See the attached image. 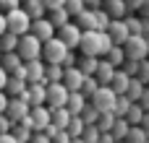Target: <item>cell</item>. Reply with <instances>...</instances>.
<instances>
[{"instance_id":"obj_1","label":"cell","mask_w":149,"mask_h":143,"mask_svg":"<svg viewBox=\"0 0 149 143\" xmlns=\"http://www.w3.org/2000/svg\"><path fill=\"white\" fill-rule=\"evenodd\" d=\"M115 47L113 36L107 31H97V29H86L84 36H81V44H79V52L81 55H89V57H107V52Z\"/></svg>"},{"instance_id":"obj_2","label":"cell","mask_w":149,"mask_h":143,"mask_svg":"<svg viewBox=\"0 0 149 143\" xmlns=\"http://www.w3.org/2000/svg\"><path fill=\"white\" fill-rule=\"evenodd\" d=\"M42 50H45V42H42L39 36H34L31 31L24 34L21 42H18V55H21L26 63H29V60H42Z\"/></svg>"},{"instance_id":"obj_3","label":"cell","mask_w":149,"mask_h":143,"mask_svg":"<svg viewBox=\"0 0 149 143\" xmlns=\"http://www.w3.org/2000/svg\"><path fill=\"white\" fill-rule=\"evenodd\" d=\"M5 16H8V31H13V34H18V36H24V34L31 31V21H34V18L24 10V5L16 8V10H8Z\"/></svg>"},{"instance_id":"obj_4","label":"cell","mask_w":149,"mask_h":143,"mask_svg":"<svg viewBox=\"0 0 149 143\" xmlns=\"http://www.w3.org/2000/svg\"><path fill=\"white\" fill-rule=\"evenodd\" d=\"M71 52V47L60 39V36H52L50 42H45V50H42V60L45 63H60L65 60V55Z\"/></svg>"},{"instance_id":"obj_5","label":"cell","mask_w":149,"mask_h":143,"mask_svg":"<svg viewBox=\"0 0 149 143\" xmlns=\"http://www.w3.org/2000/svg\"><path fill=\"white\" fill-rule=\"evenodd\" d=\"M123 47H126L128 60H147L149 57V36H144V34H131Z\"/></svg>"},{"instance_id":"obj_6","label":"cell","mask_w":149,"mask_h":143,"mask_svg":"<svg viewBox=\"0 0 149 143\" xmlns=\"http://www.w3.org/2000/svg\"><path fill=\"white\" fill-rule=\"evenodd\" d=\"M34 133L37 130H45L50 122H52V109L47 107V104H39V107H31V112H29V117L24 120Z\"/></svg>"},{"instance_id":"obj_7","label":"cell","mask_w":149,"mask_h":143,"mask_svg":"<svg viewBox=\"0 0 149 143\" xmlns=\"http://www.w3.org/2000/svg\"><path fill=\"white\" fill-rule=\"evenodd\" d=\"M100 112H107V109H115V102H118V94H115V89L113 86H100L97 89V94L89 99Z\"/></svg>"},{"instance_id":"obj_8","label":"cell","mask_w":149,"mask_h":143,"mask_svg":"<svg viewBox=\"0 0 149 143\" xmlns=\"http://www.w3.org/2000/svg\"><path fill=\"white\" fill-rule=\"evenodd\" d=\"M29 112H31V104H29L24 96H10V104H8L5 115L10 117L13 125H16V122H24V120L29 117Z\"/></svg>"},{"instance_id":"obj_9","label":"cell","mask_w":149,"mask_h":143,"mask_svg":"<svg viewBox=\"0 0 149 143\" xmlns=\"http://www.w3.org/2000/svg\"><path fill=\"white\" fill-rule=\"evenodd\" d=\"M58 36L71 47V50H79V44H81V36H84V29L76 23V21H68L65 26H60L58 29Z\"/></svg>"},{"instance_id":"obj_10","label":"cell","mask_w":149,"mask_h":143,"mask_svg":"<svg viewBox=\"0 0 149 143\" xmlns=\"http://www.w3.org/2000/svg\"><path fill=\"white\" fill-rule=\"evenodd\" d=\"M68 96H71V91H68V86L63 81L47 83V107H65Z\"/></svg>"},{"instance_id":"obj_11","label":"cell","mask_w":149,"mask_h":143,"mask_svg":"<svg viewBox=\"0 0 149 143\" xmlns=\"http://www.w3.org/2000/svg\"><path fill=\"white\" fill-rule=\"evenodd\" d=\"M55 31H58V26H55L50 18H34V21H31V34L39 36L42 42H50V39L55 36Z\"/></svg>"},{"instance_id":"obj_12","label":"cell","mask_w":149,"mask_h":143,"mask_svg":"<svg viewBox=\"0 0 149 143\" xmlns=\"http://www.w3.org/2000/svg\"><path fill=\"white\" fill-rule=\"evenodd\" d=\"M107 34L113 36V42H115V44H126V42H128V36H131V29H128L126 18H113V21H110Z\"/></svg>"},{"instance_id":"obj_13","label":"cell","mask_w":149,"mask_h":143,"mask_svg":"<svg viewBox=\"0 0 149 143\" xmlns=\"http://www.w3.org/2000/svg\"><path fill=\"white\" fill-rule=\"evenodd\" d=\"M24 99L31 104V107H39V104H47V83H29Z\"/></svg>"},{"instance_id":"obj_14","label":"cell","mask_w":149,"mask_h":143,"mask_svg":"<svg viewBox=\"0 0 149 143\" xmlns=\"http://www.w3.org/2000/svg\"><path fill=\"white\" fill-rule=\"evenodd\" d=\"M84 70L76 65V68H65V76H63V83L68 86V91H81V86H84Z\"/></svg>"},{"instance_id":"obj_15","label":"cell","mask_w":149,"mask_h":143,"mask_svg":"<svg viewBox=\"0 0 149 143\" xmlns=\"http://www.w3.org/2000/svg\"><path fill=\"white\" fill-rule=\"evenodd\" d=\"M115 73H118V68H115L107 57H102V60H100V68H97V73H94V76H97V81H100L102 86H110V83H113V78H115Z\"/></svg>"},{"instance_id":"obj_16","label":"cell","mask_w":149,"mask_h":143,"mask_svg":"<svg viewBox=\"0 0 149 143\" xmlns=\"http://www.w3.org/2000/svg\"><path fill=\"white\" fill-rule=\"evenodd\" d=\"M24 63H26V60H24L18 52H5V55H3V60H0V65H3L10 76H13V73H18V70L24 68Z\"/></svg>"},{"instance_id":"obj_17","label":"cell","mask_w":149,"mask_h":143,"mask_svg":"<svg viewBox=\"0 0 149 143\" xmlns=\"http://www.w3.org/2000/svg\"><path fill=\"white\" fill-rule=\"evenodd\" d=\"M131 81H134V76H128L123 68H118V73H115V78H113V89H115V94H128V86H131Z\"/></svg>"},{"instance_id":"obj_18","label":"cell","mask_w":149,"mask_h":143,"mask_svg":"<svg viewBox=\"0 0 149 143\" xmlns=\"http://www.w3.org/2000/svg\"><path fill=\"white\" fill-rule=\"evenodd\" d=\"M26 89H29V81L26 78H18V76H10L8 78V86H5L8 96H24Z\"/></svg>"},{"instance_id":"obj_19","label":"cell","mask_w":149,"mask_h":143,"mask_svg":"<svg viewBox=\"0 0 149 143\" xmlns=\"http://www.w3.org/2000/svg\"><path fill=\"white\" fill-rule=\"evenodd\" d=\"M102 8L110 13V18H126V16H128V5H126V0H105Z\"/></svg>"},{"instance_id":"obj_20","label":"cell","mask_w":149,"mask_h":143,"mask_svg":"<svg viewBox=\"0 0 149 143\" xmlns=\"http://www.w3.org/2000/svg\"><path fill=\"white\" fill-rule=\"evenodd\" d=\"M76 23L86 31V29H97V8H86L76 16Z\"/></svg>"},{"instance_id":"obj_21","label":"cell","mask_w":149,"mask_h":143,"mask_svg":"<svg viewBox=\"0 0 149 143\" xmlns=\"http://www.w3.org/2000/svg\"><path fill=\"white\" fill-rule=\"evenodd\" d=\"M89 104V99L81 94V91H71V96H68V109H71V115H81L84 112V107Z\"/></svg>"},{"instance_id":"obj_22","label":"cell","mask_w":149,"mask_h":143,"mask_svg":"<svg viewBox=\"0 0 149 143\" xmlns=\"http://www.w3.org/2000/svg\"><path fill=\"white\" fill-rule=\"evenodd\" d=\"M50 109H52V122H55L60 130H65V128H68V122L73 120L71 109H68V107H50Z\"/></svg>"},{"instance_id":"obj_23","label":"cell","mask_w":149,"mask_h":143,"mask_svg":"<svg viewBox=\"0 0 149 143\" xmlns=\"http://www.w3.org/2000/svg\"><path fill=\"white\" fill-rule=\"evenodd\" d=\"M24 10H26L31 18H45L47 5H45V0H24Z\"/></svg>"},{"instance_id":"obj_24","label":"cell","mask_w":149,"mask_h":143,"mask_svg":"<svg viewBox=\"0 0 149 143\" xmlns=\"http://www.w3.org/2000/svg\"><path fill=\"white\" fill-rule=\"evenodd\" d=\"M18 42H21V36H18V34L5 31V34L0 36V50H3V52H18Z\"/></svg>"},{"instance_id":"obj_25","label":"cell","mask_w":149,"mask_h":143,"mask_svg":"<svg viewBox=\"0 0 149 143\" xmlns=\"http://www.w3.org/2000/svg\"><path fill=\"white\" fill-rule=\"evenodd\" d=\"M107 60H110L115 68H123V65H126V60H128V55H126V47H123V44H115V47L107 52Z\"/></svg>"},{"instance_id":"obj_26","label":"cell","mask_w":149,"mask_h":143,"mask_svg":"<svg viewBox=\"0 0 149 143\" xmlns=\"http://www.w3.org/2000/svg\"><path fill=\"white\" fill-rule=\"evenodd\" d=\"M100 60H102V57H89V55H81L79 68L84 70V76H94V73H97V68H100Z\"/></svg>"},{"instance_id":"obj_27","label":"cell","mask_w":149,"mask_h":143,"mask_svg":"<svg viewBox=\"0 0 149 143\" xmlns=\"http://www.w3.org/2000/svg\"><path fill=\"white\" fill-rule=\"evenodd\" d=\"M115 120H118V115H115L113 109H107V112H100L97 125H100V130H102V133H110V130L115 128Z\"/></svg>"},{"instance_id":"obj_28","label":"cell","mask_w":149,"mask_h":143,"mask_svg":"<svg viewBox=\"0 0 149 143\" xmlns=\"http://www.w3.org/2000/svg\"><path fill=\"white\" fill-rule=\"evenodd\" d=\"M131 128H134V125H131L126 117H118V120H115V128H113L110 133H113L118 141H126V138H128V133H131Z\"/></svg>"},{"instance_id":"obj_29","label":"cell","mask_w":149,"mask_h":143,"mask_svg":"<svg viewBox=\"0 0 149 143\" xmlns=\"http://www.w3.org/2000/svg\"><path fill=\"white\" fill-rule=\"evenodd\" d=\"M10 133L18 138V143H29V141H31V135H34V130H31L26 122H16V125L10 128Z\"/></svg>"},{"instance_id":"obj_30","label":"cell","mask_w":149,"mask_h":143,"mask_svg":"<svg viewBox=\"0 0 149 143\" xmlns=\"http://www.w3.org/2000/svg\"><path fill=\"white\" fill-rule=\"evenodd\" d=\"M131 107H134V99H131L128 94H118V102H115V109H113V112H115L118 117H126Z\"/></svg>"},{"instance_id":"obj_31","label":"cell","mask_w":149,"mask_h":143,"mask_svg":"<svg viewBox=\"0 0 149 143\" xmlns=\"http://www.w3.org/2000/svg\"><path fill=\"white\" fill-rule=\"evenodd\" d=\"M65 130L71 133V138H81V135H84V130H86L84 117H81V115H73V120L68 122V128H65Z\"/></svg>"},{"instance_id":"obj_32","label":"cell","mask_w":149,"mask_h":143,"mask_svg":"<svg viewBox=\"0 0 149 143\" xmlns=\"http://www.w3.org/2000/svg\"><path fill=\"white\" fill-rule=\"evenodd\" d=\"M63 76H65V68L60 63H47V83H58L63 81Z\"/></svg>"},{"instance_id":"obj_33","label":"cell","mask_w":149,"mask_h":143,"mask_svg":"<svg viewBox=\"0 0 149 143\" xmlns=\"http://www.w3.org/2000/svg\"><path fill=\"white\" fill-rule=\"evenodd\" d=\"M144 115H147V109L139 104V102H134V107L128 109V115H126V120L131 122V125H141L144 122Z\"/></svg>"},{"instance_id":"obj_34","label":"cell","mask_w":149,"mask_h":143,"mask_svg":"<svg viewBox=\"0 0 149 143\" xmlns=\"http://www.w3.org/2000/svg\"><path fill=\"white\" fill-rule=\"evenodd\" d=\"M100 86H102V83L97 81V76H86V78H84V86H81V94H84L86 99H92V96L97 94Z\"/></svg>"},{"instance_id":"obj_35","label":"cell","mask_w":149,"mask_h":143,"mask_svg":"<svg viewBox=\"0 0 149 143\" xmlns=\"http://www.w3.org/2000/svg\"><path fill=\"white\" fill-rule=\"evenodd\" d=\"M71 18H73V16H71V13L65 10V8H58V10H50V21H52V23H55L58 29H60V26H65V23H68Z\"/></svg>"},{"instance_id":"obj_36","label":"cell","mask_w":149,"mask_h":143,"mask_svg":"<svg viewBox=\"0 0 149 143\" xmlns=\"http://www.w3.org/2000/svg\"><path fill=\"white\" fill-rule=\"evenodd\" d=\"M147 141H149V133L141 125H134L131 133H128V138H126V143H147Z\"/></svg>"},{"instance_id":"obj_37","label":"cell","mask_w":149,"mask_h":143,"mask_svg":"<svg viewBox=\"0 0 149 143\" xmlns=\"http://www.w3.org/2000/svg\"><path fill=\"white\" fill-rule=\"evenodd\" d=\"M144 91H147V83H144V81H139V78H134V81H131V86H128V96H131L134 102H139V99L144 96Z\"/></svg>"},{"instance_id":"obj_38","label":"cell","mask_w":149,"mask_h":143,"mask_svg":"<svg viewBox=\"0 0 149 143\" xmlns=\"http://www.w3.org/2000/svg\"><path fill=\"white\" fill-rule=\"evenodd\" d=\"M81 117H84V122L86 125H97V120H100V109L89 102L86 107H84V112H81Z\"/></svg>"},{"instance_id":"obj_39","label":"cell","mask_w":149,"mask_h":143,"mask_svg":"<svg viewBox=\"0 0 149 143\" xmlns=\"http://www.w3.org/2000/svg\"><path fill=\"white\" fill-rule=\"evenodd\" d=\"M84 143H100L102 138V130H100V125H86V130H84Z\"/></svg>"},{"instance_id":"obj_40","label":"cell","mask_w":149,"mask_h":143,"mask_svg":"<svg viewBox=\"0 0 149 143\" xmlns=\"http://www.w3.org/2000/svg\"><path fill=\"white\" fill-rule=\"evenodd\" d=\"M86 8H89V5H86V0H65V10H68L73 18H76L81 10H86Z\"/></svg>"},{"instance_id":"obj_41","label":"cell","mask_w":149,"mask_h":143,"mask_svg":"<svg viewBox=\"0 0 149 143\" xmlns=\"http://www.w3.org/2000/svg\"><path fill=\"white\" fill-rule=\"evenodd\" d=\"M126 23H128L131 34H141V16H126Z\"/></svg>"},{"instance_id":"obj_42","label":"cell","mask_w":149,"mask_h":143,"mask_svg":"<svg viewBox=\"0 0 149 143\" xmlns=\"http://www.w3.org/2000/svg\"><path fill=\"white\" fill-rule=\"evenodd\" d=\"M136 78H139V81H144V83L149 86V57H147V60H141V65H139V73H136Z\"/></svg>"},{"instance_id":"obj_43","label":"cell","mask_w":149,"mask_h":143,"mask_svg":"<svg viewBox=\"0 0 149 143\" xmlns=\"http://www.w3.org/2000/svg\"><path fill=\"white\" fill-rule=\"evenodd\" d=\"M139 65H141V60H126L123 70H126L128 76H134V78H136V73H139Z\"/></svg>"},{"instance_id":"obj_44","label":"cell","mask_w":149,"mask_h":143,"mask_svg":"<svg viewBox=\"0 0 149 143\" xmlns=\"http://www.w3.org/2000/svg\"><path fill=\"white\" fill-rule=\"evenodd\" d=\"M21 3H24V0H0V10H3V13L16 10V8H21Z\"/></svg>"},{"instance_id":"obj_45","label":"cell","mask_w":149,"mask_h":143,"mask_svg":"<svg viewBox=\"0 0 149 143\" xmlns=\"http://www.w3.org/2000/svg\"><path fill=\"white\" fill-rule=\"evenodd\" d=\"M73 138H71V133L68 130H58L55 135H52V143H71Z\"/></svg>"},{"instance_id":"obj_46","label":"cell","mask_w":149,"mask_h":143,"mask_svg":"<svg viewBox=\"0 0 149 143\" xmlns=\"http://www.w3.org/2000/svg\"><path fill=\"white\" fill-rule=\"evenodd\" d=\"M76 65H79V57H76V50H71L63 60V68H76Z\"/></svg>"},{"instance_id":"obj_47","label":"cell","mask_w":149,"mask_h":143,"mask_svg":"<svg viewBox=\"0 0 149 143\" xmlns=\"http://www.w3.org/2000/svg\"><path fill=\"white\" fill-rule=\"evenodd\" d=\"M29 143H52V138H50L45 130H37V133L31 135V141H29Z\"/></svg>"},{"instance_id":"obj_48","label":"cell","mask_w":149,"mask_h":143,"mask_svg":"<svg viewBox=\"0 0 149 143\" xmlns=\"http://www.w3.org/2000/svg\"><path fill=\"white\" fill-rule=\"evenodd\" d=\"M10 128H13L10 117L8 115H0V133H10Z\"/></svg>"},{"instance_id":"obj_49","label":"cell","mask_w":149,"mask_h":143,"mask_svg":"<svg viewBox=\"0 0 149 143\" xmlns=\"http://www.w3.org/2000/svg\"><path fill=\"white\" fill-rule=\"evenodd\" d=\"M8 104H10V96H8V91H0V115H5Z\"/></svg>"},{"instance_id":"obj_50","label":"cell","mask_w":149,"mask_h":143,"mask_svg":"<svg viewBox=\"0 0 149 143\" xmlns=\"http://www.w3.org/2000/svg\"><path fill=\"white\" fill-rule=\"evenodd\" d=\"M8 78H10V73L0 65V91H5V86H8Z\"/></svg>"},{"instance_id":"obj_51","label":"cell","mask_w":149,"mask_h":143,"mask_svg":"<svg viewBox=\"0 0 149 143\" xmlns=\"http://www.w3.org/2000/svg\"><path fill=\"white\" fill-rule=\"evenodd\" d=\"M47 10H58V8H65V0H45Z\"/></svg>"},{"instance_id":"obj_52","label":"cell","mask_w":149,"mask_h":143,"mask_svg":"<svg viewBox=\"0 0 149 143\" xmlns=\"http://www.w3.org/2000/svg\"><path fill=\"white\" fill-rule=\"evenodd\" d=\"M0 143H18V138L13 133H0Z\"/></svg>"},{"instance_id":"obj_53","label":"cell","mask_w":149,"mask_h":143,"mask_svg":"<svg viewBox=\"0 0 149 143\" xmlns=\"http://www.w3.org/2000/svg\"><path fill=\"white\" fill-rule=\"evenodd\" d=\"M5 31H8V16H5V13L0 10V36H3Z\"/></svg>"},{"instance_id":"obj_54","label":"cell","mask_w":149,"mask_h":143,"mask_svg":"<svg viewBox=\"0 0 149 143\" xmlns=\"http://www.w3.org/2000/svg\"><path fill=\"white\" fill-rule=\"evenodd\" d=\"M141 3H144V0H126V5H128V10H136V13L141 10Z\"/></svg>"},{"instance_id":"obj_55","label":"cell","mask_w":149,"mask_h":143,"mask_svg":"<svg viewBox=\"0 0 149 143\" xmlns=\"http://www.w3.org/2000/svg\"><path fill=\"white\" fill-rule=\"evenodd\" d=\"M100 143H118V138H115L113 133H102V138H100Z\"/></svg>"},{"instance_id":"obj_56","label":"cell","mask_w":149,"mask_h":143,"mask_svg":"<svg viewBox=\"0 0 149 143\" xmlns=\"http://www.w3.org/2000/svg\"><path fill=\"white\" fill-rule=\"evenodd\" d=\"M139 104H141L144 109H149V89H147V91H144V96L139 99Z\"/></svg>"},{"instance_id":"obj_57","label":"cell","mask_w":149,"mask_h":143,"mask_svg":"<svg viewBox=\"0 0 149 143\" xmlns=\"http://www.w3.org/2000/svg\"><path fill=\"white\" fill-rule=\"evenodd\" d=\"M139 16H147V18H149V0H144V3H141V10H139Z\"/></svg>"},{"instance_id":"obj_58","label":"cell","mask_w":149,"mask_h":143,"mask_svg":"<svg viewBox=\"0 0 149 143\" xmlns=\"http://www.w3.org/2000/svg\"><path fill=\"white\" fill-rule=\"evenodd\" d=\"M102 3H105V0H86L89 8H102Z\"/></svg>"},{"instance_id":"obj_59","label":"cell","mask_w":149,"mask_h":143,"mask_svg":"<svg viewBox=\"0 0 149 143\" xmlns=\"http://www.w3.org/2000/svg\"><path fill=\"white\" fill-rule=\"evenodd\" d=\"M118 143H126V141H118Z\"/></svg>"},{"instance_id":"obj_60","label":"cell","mask_w":149,"mask_h":143,"mask_svg":"<svg viewBox=\"0 0 149 143\" xmlns=\"http://www.w3.org/2000/svg\"><path fill=\"white\" fill-rule=\"evenodd\" d=\"M147 143H149V141H147Z\"/></svg>"}]
</instances>
